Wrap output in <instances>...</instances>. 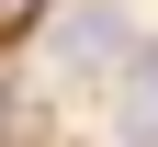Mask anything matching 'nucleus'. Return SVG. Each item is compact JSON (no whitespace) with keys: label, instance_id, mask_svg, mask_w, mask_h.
Returning <instances> with one entry per match:
<instances>
[{"label":"nucleus","instance_id":"nucleus-1","mask_svg":"<svg viewBox=\"0 0 158 147\" xmlns=\"http://www.w3.org/2000/svg\"><path fill=\"white\" fill-rule=\"evenodd\" d=\"M56 57H68L79 79H90V68H113V57H124V11H113V0H90V11L68 23V45H56Z\"/></svg>","mask_w":158,"mask_h":147},{"label":"nucleus","instance_id":"nucleus-2","mask_svg":"<svg viewBox=\"0 0 158 147\" xmlns=\"http://www.w3.org/2000/svg\"><path fill=\"white\" fill-rule=\"evenodd\" d=\"M34 11H45V0H0V45H23V34H34Z\"/></svg>","mask_w":158,"mask_h":147}]
</instances>
